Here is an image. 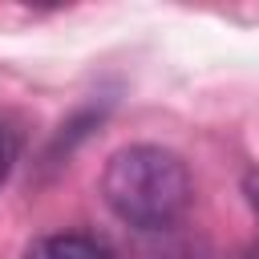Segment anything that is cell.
Returning <instances> with one entry per match:
<instances>
[{"mask_svg":"<svg viewBox=\"0 0 259 259\" xmlns=\"http://www.w3.org/2000/svg\"><path fill=\"white\" fill-rule=\"evenodd\" d=\"M101 198L125 227L142 235H166L190 210L194 182L174 150L154 142H130L105 158Z\"/></svg>","mask_w":259,"mask_h":259,"instance_id":"6da1fadb","label":"cell"},{"mask_svg":"<svg viewBox=\"0 0 259 259\" xmlns=\"http://www.w3.org/2000/svg\"><path fill=\"white\" fill-rule=\"evenodd\" d=\"M20 259H117V251L89 231H53V235H36Z\"/></svg>","mask_w":259,"mask_h":259,"instance_id":"7a4b0ae2","label":"cell"},{"mask_svg":"<svg viewBox=\"0 0 259 259\" xmlns=\"http://www.w3.org/2000/svg\"><path fill=\"white\" fill-rule=\"evenodd\" d=\"M20 154H24V130H20L8 113H0V186L12 178Z\"/></svg>","mask_w":259,"mask_h":259,"instance_id":"3957f363","label":"cell"},{"mask_svg":"<svg viewBox=\"0 0 259 259\" xmlns=\"http://www.w3.org/2000/svg\"><path fill=\"white\" fill-rule=\"evenodd\" d=\"M243 190H247V202H251V210L259 214V170H251V174H247Z\"/></svg>","mask_w":259,"mask_h":259,"instance_id":"277c9868","label":"cell"}]
</instances>
